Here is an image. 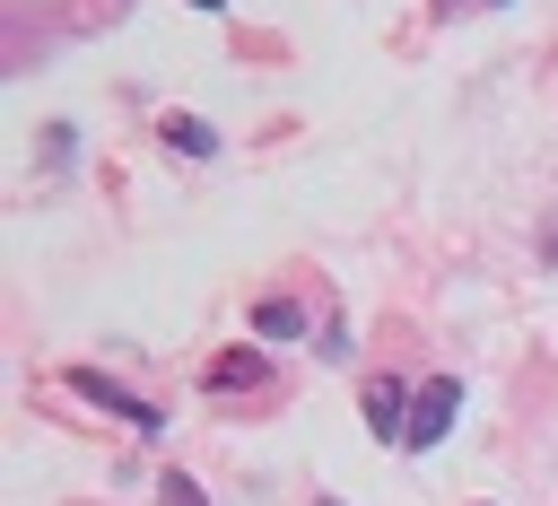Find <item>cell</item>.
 <instances>
[{
    "label": "cell",
    "mask_w": 558,
    "mask_h": 506,
    "mask_svg": "<svg viewBox=\"0 0 558 506\" xmlns=\"http://www.w3.org/2000/svg\"><path fill=\"white\" fill-rule=\"evenodd\" d=\"M453 410H462V384H453V375H427L418 401H410V436H401V445H436V436L453 427Z\"/></svg>",
    "instance_id": "obj_1"
},
{
    "label": "cell",
    "mask_w": 558,
    "mask_h": 506,
    "mask_svg": "<svg viewBox=\"0 0 558 506\" xmlns=\"http://www.w3.org/2000/svg\"><path fill=\"white\" fill-rule=\"evenodd\" d=\"M70 384H78V401H96V410H113V419H131V427H157V410H148L140 393H122L113 375H96V366H78Z\"/></svg>",
    "instance_id": "obj_2"
},
{
    "label": "cell",
    "mask_w": 558,
    "mask_h": 506,
    "mask_svg": "<svg viewBox=\"0 0 558 506\" xmlns=\"http://www.w3.org/2000/svg\"><path fill=\"white\" fill-rule=\"evenodd\" d=\"M366 427H375V436H410V410H401V384H392V375L366 384Z\"/></svg>",
    "instance_id": "obj_3"
},
{
    "label": "cell",
    "mask_w": 558,
    "mask_h": 506,
    "mask_svg": "<svg viewBox=\"0 0 558 506\" xmlns=\"http://www.w3.org/2000/svg\"><path fill=\"white\" fill-rule=\"evenodd\" d=\"M157 131H166V148H183V157H218V131H209L201 113H166Z\"/></svg>",
    "instance_id": "obj_4"
},
{
    "label": "cell",
    "mask_w": 558,
    "mask_h": 506,
    "mask_svg": "<svg viewBox=\"0 0 558 506\" xmlns=\"http://www.w3.org/2000/svg\"><path fill=\"white\" fill-rule=\"evenodd\" d=\"M253 332H262V340H296V332H305V305H296V297H262V305H253Z\"/></svg>",
    "instance_id": "obj_5"
},
{
    "label": "cell",
    "mask_w": 558,
    "mask_h": 506,
    "mask_svg": "<svg viewBox=\"0 0 558 506\" xmlns=\"http://www.w3.org/2000/svg\"><path fill=\"white\" fill-rule=\"evenodd\" d=\"M218 384H227V393H235V384H262V358H253V349L218 358V366H209V393H218Z\"/></svg>",
    "instance_id": "obj_6"
},
{
    "label": "cell",
    "mask_w": 558,
    "mask_h": 506,
    "mask_svg": "<svg viewBox=\"0 0 558 506\" xmlns=\"http://www.w3.org/2000/svg\"><path fill=\"white\" fill-rule=\"evenodd\" d=\"M157 506H209V497H201L192 471H166V480H157Z\"/></svg>",
    "instance_id": "obj_7"
},
{
    "label": "cell",
    "mask_w": 558,
    "mask_h": 506,
    "mask_svg": "<svg viewBox=\"0 0 558 506\" xmlns=\"http://www.w3.org/2000/svg\"><path fill=\"white\" fill-rule=\"evenodd\" d=\"M541 253H549V262H558V218H549V236H541Z\"/></svg>",
    "instance_id": "obj_8"
},
{
    "label": "cell",
    "mask_w": 558,
    "mask_h": 506,
    "mask_svg": "<svg viewBox=\"0 0 558 506\" xmlns=\"http://www.w3.org/2000/svg\"><path fill=\"white\" fill-rule=\"evenodd\" d=\"M192 9H227V0H192Z\"/></svg>",
    "instance_id": "obj_9"
},
{
    "label": "cell",
    "mask_w": 558,
    "mask_h": 506,
    "mask_svg": "<svg viewBox=\"0 0 558 506\" xmlns=\"http://www.w3.org/2000/svg\"><path fill=\"white\" fill-rule=\"evenodd\" d=\"M314 506H340V497H314Z\"/></svg>",
    "instance_id": "obj_10"
}]
</instances>
